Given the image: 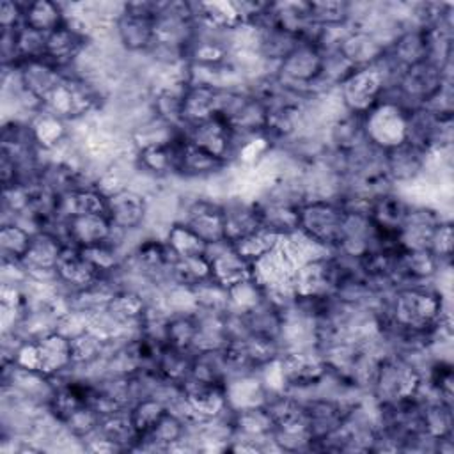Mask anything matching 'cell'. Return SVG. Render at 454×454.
<instances>
[{
    "mask_svg": "<svg viewBox=\"0 0 454 454\" xmlns=\"http://www.w3.org/2000/svg\"><path fill=\"white\" fill-rule=\"evenodd\" d=\"M85 41H87L85 32L80 28H74L66 18V21L57 30L48 34L46 59L55 66H59L60 69H64L85 48Z\"/></svg>",
    "mask_w": 454,
    "mask_h": 454,
    "instance_id": "cell-7",
    "label": "cell"
},
{
    "mask_svg": "<svg viewBox=\"0 0 454 454\" xmlns=\"http://www.w3.org/2000/svg\"><path fill=\"white\" fill-rule=\"evenodd\" d=\"M167 245L170 247L174 255L188 257V255H206L207 245L184 223L177 222L170 227L167 234Z\"/></svg>",
    "mask_w": 454,
    "mask_h": 454,
    "instance_id": "cell-12",
    "label": "cell"
},
{
    "mask_svg": "<svg viewBox=\"0 0 454 454\" xmlns=\"http://www.w3.org/2000/svg\"><path fill=\"white\" fill-rule=\"evenodd\" d=\"M344 220L346 207L339 197L307 199L298 209V231L330 252L340 247Z\"/></svg>",
    "mask_w": 454,
    "mask_h": 454,
    "instance_id": "cell-2",
    "label": "cell"
},
{
    "mask_svg": "<svg viewBox=\"0 0 454 454\" xmlns=\"http://www.w3.org/2000/svg\"><path fill=\"white\" fill-rule=\"evenodd\" d=\"M429 154L419 147L403 142L395 147H390L383 154L385 174L390 183H410L426 170V160Z\"/></svg>",
    "mask_w": 454,
    "mask_h": 454,
    "instance_id": "cell-6",
    "label": "cell"
},
{
    "mask_svg": "<svg viewBox=\"0 0 454 454\" xmlns=\"http://www.w3.org/2000/svg\"><path fill=\"white\" fill-rule=\"evenodd\" d=\"M229 163L216 154L192 144L184 133H183V142L179 149V160H177V170L176 174L188 176V177H204L211 176L222 168H225Z\"/></svg>",
    "mask_w": 454,
    "mask_h": 454,
    "instance_id": "cell-8",
    "label": "cell"
},
{
    "mask_svg": "<svg viewBox=\"0 0 454 454\" xmlns=\"http://www.w3.org/2000/svg\"><path fill=\"white\" fill-rule=\"evenodd\" d=\"M117 35L131 51H147L154 41V20L122 11L117 18Z\"/></svg>",
    "mask_w": 454,
    "mask_h": 454,
    "instance_id": "cell-9",
    "label": "cell"
},
{
    "mask_svg": "<svg viewBox=\"0 0 454 454\" xmlns=\"http://www.w3.org/2000/svg\"><path fill=\"white\" fill-rule=\"evenodd\" d=\"M420 385L422 374L406 355L392 353L378 358L371 381V392L378 406L411 399L419 394Z\"/></svg>",
    "mask_w": 454,
    "mask_h": 454,
    "instance_id": "cell-1",
    "label": "cell"
},
{
    "mask_svg": "<svg viewBox=\"0 0 454 454\" xmlns=\"http://www.w3.org/2000/svg\"><path fill=\"white\" fill-rule=\"evenodd\" d=\"M147 211L145 199L135 192L121 188L106 195V216L110 218L112 225L122 232L129 229H137Z\"/></svg>",
    "mask_w": 454,
    "mask_h": 454,
    "instance_id": "cell-5",
    "label": "cell"
},
{
    "mask_svg": "<svg viewBox=\"0 0 454 454\" xmlns=\"http://www.w3.org/2000/svg\"><path fill=\"white\" fill-rule=\"evenodd\" d=\"M181 223L192 229L206 245L225 239L222 204H215L206 199H195L192 204H188Z\"/></svg>",
    "mask_w": 454,
    "mask_h": 454,
    "instance_id": "cell-3",
    "label": "cell"
},
{
    "mask_svg": "<svg viewBox=\"0 0 454 454\" xmlns=\"http://www.w3.org/2000/svg\"><path fill=\"white\" fill-rule=\"evenodd\" d=\"M438 261L450 259L452 254V227L449 222H440L433 231L429 248H427Z\"/></svg>",
    "mask_w": 454,
    "mask_h": 454,
    "instance_id": "cell-13",
    "label": "cell"
},
{
    "mask_svg": "<svg viewBox=\"0 0 454 454\" xmlns=\"http://www.w3.org/2000/svg\"><path fill=\"white\" fill-rule=\"evenodd\" d=\"M66 21L59 4L53 2H30L23 5V25L43 34L57 30Z\"/></svg>",
    "mask_w": 454,
    "mask_h": 454,
    "instance_id": "cell-10",
    "label": "cell"
},
{
    "mask_svg": "<svg viewBox=\"0 0 454 454\" xmlns=\"http://www.w3.org/2000/svg\"><path fill=\"white\" fill-rule=\"evenodd\" d=\"M32 236H34L32 231L25 229L23 225H20L16 222L5 223L2 227V234H0L4 262H21L28 252Z\"/></svg>",
    "mask_w": 454,
    "mask_h": 454,
    "instance_id": "cell-11",
    "label": "cell"
},
{
    "mask_svg": "<svg viewBox=\"0 0 454 454\" xmlns=\"http://www.w3.org/2000/svg\"><path fill=\"white\" fill-rule=\"evenodd\" d=\"M223 234L229 243H236L262 229V213L257 200H231L222 204Z\"/></svg>",
    "mask_w": 454,
    "mask_h": 454,
    "instance_id": "cell-4",
    "label": "cell"
}]
</instances>
